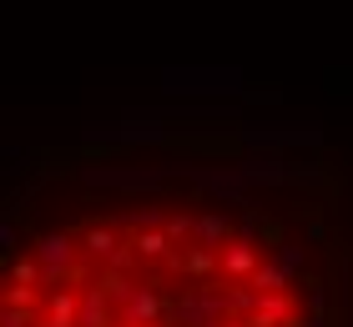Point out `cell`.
Instances as JSON below:
<instances>
[{
  "label": "cell",
  "mask_w": 353,
  "mask_h": 327,
  "mask_svg": "<svg viewBox=\"0 0 353 327\" xmlns=\"http://www.w3.org/2000/svg\"><path fill=\"white\" fill-rule=\"evenodd\" d=\"M36 262L46 267V287H56L61 272L76 267V237H71V232H46V237L36 242Z\"/></svg>",
  "instance_id": "8992f818"
},
{
  "label": "cell",
  "mask_w": 353,
  "mask_h": 327,
  "mask_svg": "<svg viewBox=\"0 0 353 327\" xmlns=\"http://www.w3.org/2000/svg\"><path fill=\"white\" fill-rule=\"evenodd\" d=\"M132 247H137V257L147 262V267H162V262H176V242H172L167 232H137V237H132Z\"/></svg>",
  "instance_id": "4fadbf2b"
},
{
  "label": "cell",
  "mask_w": 353,
  "mask_h": 327,
  "mask_svg": "<svg viewBox=\"0 0 353 327\" xmlns=\"http://www.w3.org/2000/svg\"><path fill=\"white\" fill-rule=\"evenodd\" d=\"M91 187H117V191H152L162 182V167H86L81 171Z\"/></svg>",
  "instance_id": "277c9868"
},
{
  "label": "cell",
  "mask_w": 353,
  "mask_h": 327,
  "mask_svg": "<svg viewBox=\"0 0 353 327\" xmlns=\"http://www.w3.org/2000/svg\"><path fill=\"white\" fill-rule=\"evenodd\" d=\"M162 313H167V307H162V297H157V287H137V297L121 307V322H132V327H152Z\"/></svg>",
  "instance_id": "7c38bea8"
},
{
  "label": "cell",
  "mask_w": 353,
  "mask_h": 327,
  "mask_svg": "<svg viewBox=\"0 0 353 327\" xmlns=\"http://www.w3.org/2000/svg\"><path fill=\"white\" fill-rule=\"evenodd\" d=\"M36 327H81V292L51 287V292H46V297H41Z\"/></svg>",
  "instance_id": "52a82bcc"
},
{
  "label": "cell",
  "mask_w": 353,
  "mask_h": 327,
  "mask_svg": "<svg viewBox=\"0 0 353 327\" xmlns=\"http://www.w3.org/2000/svg\"><path fill=\"white\" fill-rule=\"evenodd\" d=\"M162 81L172 96H243L237 65H167Z\"/></svg>",
  "instance_id": "6da1fadb"
},
{
  "label": "cell",
  "mask_w": 353,
  "mask_h": 327,
  "mask_svg": "<svg viewBox=\"0 0 353 327\" xmlns=\"http://www.w3.org/2000/svg\"><path fill=\"white\" fill-rule=\"evenodd\" d=\"M197 187H207V191H217V196H228V202H243L248 196V176L237 171V167H182Z\"/></svg>",
  "instance_id": "ba28073f"
},
{
  "label": "cell",
  "mask_w": 353,
  "mask_h": 327,
  "mask_svg": "<svg viewBox=\"0 0 353 327\" xmlns=\"http://www.w3.org/2000/svg\"><path fill=\"white\" fill-rule=\"evenodd\" d=\"M303 327H328V322H323V313H313V317H308V322H303Z\"/></svg>",
  "instance_id": "2e32d148"
},
{
  "label": "cell",
  "mask_w": 353,
  "mask_h": 327,
  "mask_svg": "<svg viewBox=\"0 0 353 327\" xmlns=\"http://www.w3.org/2000/svg\"><path fill=\"white\" fill-rule=\"evenodd\" d=\"M237 171H243L248 182H263V187H283V182H293V167H288L283 156H248Z\"/></svg>",
  "instance_id": "8fae6325"
},
{
  "label": "cell",
  "mask_w": 353,
  "mask_h": 327,
  "mask_svg": "<svg viewBox=\"0 0 353 327\" xmlns=\"http://www.w3.org/2000/svg\"><path fill=\"white\" fill-rule=\"evenodd\" d=\"M263 267V252H258V242H252V222H248V232H237L228 247H222V282H252Z\"/></svg>",
  "instance_id": "3957f363"
},
{
  "label": "cell",
  "mask_w": 353,
  "mask_h": 327,
  "mask_svg": "<svg viewBox=\"0 0 353 327\" xmlns=\"http://www.w3.org/2000/svg\"><path fill=\"white\" fill-rule=\"evenodd\" d=\"M0 327H36V313H30V307L6 302V307H0Z\"/></svg>",
  "instance_id": "9a60e30c"
},
{
  "label": "cell",
  "mask_w": 353,
  "mask_h": 327,
  "mask_svg": "<svg viewBox=\"0 0 353 327\" xmlns=\"http://www.w3.org/2000/svg\"><path fill=\"white\" fill-rule=\"evenodd\" d=\"M237 136L248 146H263V151H283V146H318L323 131L318 126H243Z\"/></svg>",
  "instance_id": "5b68a950"
},
{
  "label": "cell",
  "mask_w": 353,
  "mask_h": 327,
  "mask_svg": "<svg viewBox=\"0 0 353 327\" xmlns=\"http://www.w3.org/2000/svg\"><path fill=\"white\" fill-rule=\"evenodd\" d=\"M192 226H197V217H187V211H176V217L167 222V237L182 242V247H192Z\"/></svg>",
  "instance_id": "5bb4252c"
},
{
  "label": "cell",
  "mask_w": 353,
  "mask_h": 327,
  "mask_svg": "<svg viewBox=\"0 0 353 327\" xmlns=\"http://www.w3.org/2000/svg\"><path fill=\"white\" fill-rule=\"evenodd\" d=\"M117 232H121V222H96V226H86V232H81V252H86L91 262H101V272L126 252V242H121Z\"/></svg>",
  "instance_id": "9c48e42d"
},
{
  "label": "cell",
  "mask_w": 353,
  "mask_h": 327,
  "mask_svg": "<svg viewBox=\"0 0 353 327\" xmlns=\"http://www.w3.org/2000/svg\"><path fill=\"white\" fill-rule=\"evenodd\" d=\"M232 242V222L222 211H197V226H192V247H212L222 252Z\"/></svg>",
  "instance_id": "30bf717a"
},
{
  "label": "cell",
  "mask_w": 353,
  "mask_h": 327,
  "mask_svg": "<svg viewBox=\"0 0 353 327\" xmlns=\"http://www.w3.org/2000/svg\"><path fill=\"white\" fill-rule=\"evenodd\" d=\"M81 141H111V146H162L172 141V131L147 116V121H101V126H86Z\"/></svg>",
  "instance_id": "7a4b0ae2"
}]
</instances>
